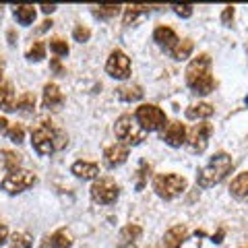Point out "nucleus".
<instances>
[{
  "label": "nucleus",
  "instance_id": "c9c22d12",
  "mask_svg": "<svg viewBox=\"0 0 248 248\" xmlns=\"http://www.w3.org/2000/svg\"><path fill=\"white\" fill-rule=\"evenodd\" d=\"M221 21H223V25H232V21H234V6H226L223 9Z\"/></svg>",
  "mask_w": 248,
  "mask_h": 248
},
{
  "label": "nucleus",
  "instance_id": "bb28decb",
  "mask_svg": "<svg viewBox=\"0 0 248 248\" xmlns=\"http://www.w3.org/2000/svg\"><path fill=\"white\" fill-rule=\"evenodd\" d=\"M147 11H151L149 4H130V6H126V11H124V25H130L133 21H137L139 15L147 13Z\"/></svg>",
  "mask_w": 248,
  "mask_h": 248
},
{
  "label": "nucleus",
  "instance_id": "1a4fd4ad",
  "mask_svg": "<svg viewBox=\"0 0 248 248\" xmlns=\"http://www.w3.org/2000/svg\"><path fill=\"white\" fill-rule=\"evenodd\" d=\"M106 73L112 79H128L130 77V58L122 50H114L110 54V58L106 62Z\"/></svg>",
  "mask_w": 248,
  "mask_h": 248
},
{
  "label": "nucleus",
  "instance_id": "a878e982",
  "mask_svg": "<svg viewBox=\"0 0 248 248\" xmlns=\"http://www.w3.org/2000/svg\"><path fill=\"white\" fill-rule=\"evenodd\" d=\"M15 110L23 114H31L35 110V95L33 93H21L19 99L15 102Z\"/></svg>",
  "mask_w": 248,
  "mask_h": 248
},
{
  "label": "nucleus",
  "instance_id": "412c9836",
  "mask_svg": "<svg viewBox=\"0 0 248 248\" xmlns=\"http://www.w3.org/2000/svg\"><path fill=\"white\" fill-rule=\"evenodd\" d=\"M143 236V228L137 226V223H128L120 230V240L122 244H135V240H139Z\"/></svg>",
  "mask_w": 248,
  "mask_h": 248
},
{
  "label": "nucleus",
  "instance_id": "a19ab883",
  "mask_svg": "<svg viewBox=\"0 0 248 248\" xmlns=\"http://www.w3.org/2000/svg\"><path fill=\"white\" fill-rule=\"evenodd\" d=\"M48 27H52V21H44L40 29H42V31H46V29H48Z\"/></svg>",
  "mask_w": 248,
  "mask_h": 248
},
{
  "label": "nucleus",
  "instance_id": "2f4dec72",
  "mask_svg": "<svg viewBox=\"0 0 248 248\" xmlns=\"http://www.w3.org/2000/svg\"><path fill=\"white\" fill-rule=\"evenodd\" d=\"M6 137L11 139L13 143H23V139H25V128L21 126V124H11L9 130H6Z\"/></svg>",
  "mask_w": 248,
  "mask_h": 248
},
{
  "label": "nucleus",
  "instance_id": "7ed1b4c3",
  "mask_svg": "<svg viewBox=\"0 0 248 248\" xmlns=\"http://www.w3.org/2000/svg\"><path fill=\"white\" fill-rule=\"evenodd\" d=\"M232 157L228 153H215L209 164L205 168L199 170V176H197V184L201 188H211V186L219 184L223 178H226L230 172H232Z\"/></svg>",
  "mask_w": 248,
  "mask_h": 248
},
{
  "label": "nucleus",
  "instance_id": "423d86ee",
  "mask_svg": "<svg viewBox=\"0 0 248 248\" xmlns=\"http://www.w3.org/2000/svg\"><path fill=\"white\" fill-rule=\"evenodd\" d=\"M135 120L139 122V126L143 130H147V133H151V130H161L168 124L166 112L153 104L139 106L137 112H135Z\"/></svg>",
  "mask_w": 248,
  "mask_h": 248
},
{
  "label": "nucleus",
  "instance_id": "f704fd0d",
  "mask_svg": "<svg viewBox=\"0 0 248 248\" xmlns=\"http://www.w3.org/2000/svg\"><path fill=\"white\" fill-rule=\"evenodd\" d=\"M151 174V166L149 164H141V170H139V182H137V188H143L145 186V180H147V176Z\"/></svg>",
  "mask_w": 248,
  "mask_h": 248
},
{
  "label": "nucleus",
  "instance_id": "ea45409f",
  "mask_svg": "<svg viewBox=\"0 0 248 248\" xmlns=\"http://www.w3.org/2000/svg\"><path fill=\"white\" fill-rule=\"evenodd\" d=\"M52 68H54V71H56L58 75L62 73V66H60V62H58V58H54V60H52Z\"/></svg>",
  "mask_w": 248,
  "mask_h": 248
},
{
  "label": "nucleus",
  "instance_id": "c756f323",
  "mask_svg": "<svg viewBox=\"0 0 248 248\" xmlns=\"http://www.w3.org/2000/svg\"><path fill=\"white\" fill-rule=\"evenodd\" d=\"M44 58H46V44H44V42H35V44L29 48V52H27V60L40 62V60H44Z\"/></svg>",
  "mask_w": 248,
  "mask_h": 248
},
{
  "label": "nucleus",
  "instance_id": "c85d7f7f",
  "mask_svg": "<svg viewBox=\"0 0 248 248\" xmlns=\"http://www.w3.org/2000/svg\"><path fill=\"white\" fill-rule=\"evenodd\" d=\"M120 9L122 6H118V4H102L93 13H95V17H99V19H110V17H116V15L120 13Z\"/></svg>",
  "mask_w": 248,
  "mask_h": 248
},
{
  "label": "nucleus",
  "instance_id": "393cba45",
  "mask_svg": "<svg viewBox=\"0 0 248 248\" xmlns=\"http://www.w3.org/2000/svg\"><path fill=\"white\" fill-rule=\"evenodd\" d=\"M21 155L19 153H15V151H9V149H4L2 151V166H4V170L9 174H13V172H19V168H21Z\"/></svg>",
  "mask_w": 248,
  "mask_h": 248
},
{
  "label": "nucleus",
  "instance_id": "f8f14e48",
  "mask_svg": "<svg viewBox=\"0 0 248 248\" xmlns=\"http://www.w3.org/2000/svg\"><path fill=\"white\" fill-rule=\"evenodd\" d=\"M153 42L159 46L161 50H166V52H172L176 48V44L180 42L178 40V35H176V31L172 27H168V25H161L153 31Z\"/></svg>",
  "mask_w": 248,
  "mask_h": 248
},
{
  "label": "nucleus",
  "instance_id": "79ce46f5",
  "mask_svg": "<svg viewBox=\"0 0 248 248\" xmlns=\"http://www.w3.org/2000/svg\"><path fill=\"white\" fill-rule=\"evenodd\" d=\"M2 73H4V62L0 60V79H2Z\"/></svg>",
  "mask_w": 248,
  "mask_h": 248
},
{
  "label": "nucleus",
  "instance_id": "f3484780",
  "mask_svg": "<svg viewBox=\"0 0 248 248\" xmlns=\"http://www.w3.org/2000/svg\"><path fill=\"white\" fill-rule=\"evenodd\" d=\"M230 192L238 201H248V172L238 174L230 184Z\"/></svg>",
  "mask_w": 248,
  "mask_h": 248
},
{
  "label": "nucleus",
  "instance_id": "58836bf2",
  "mask_svg": "<svg viewBox=\"0 0 248 248\" xmlns=\"http://www.w3.org/2000/svg\"><path fill=\"white\" fill-rule=\"evenodd\" d=\"M40 9H42L46 15H50V13H54V11H56V4H42Z\"/></svg>",
  "mask_w": 248,
  "mask_h": 248
},
{
  "label": "nucleus",
  "instance_id": "a211bd4d",
  "mask_svg": "<svg viewBox=\"0 0 248 248\" xmlns=\"http://www.w3.org/2000/svg\"><path fill=\"white\" fill-rule=\"evenodd\" d=\"M213 116V106L211 104H205V102H199V104H192L186 108V118L188 120H203Z\"/></svg>",
  "mask_w": 248,
  "mask_h": 248
},
{
  "label": "nucleus",
  "instance_id": "aec40b11",
  "mask_svg": "<svg viewBox=\"0 0 248 248\" xmlns=\"http://www.w3.org/2000/svg\"><path fill=\"white\" fill-rule=\"evenodd\" d=\"M116 91H118V97L122 102H137V99L143 97L141 85H122V87H118Z\"/></svg>",
  "mask_w": 248,
  "mask_h": 248
},
{
  "label": "nucleus",
  "instance_id": "dca6fc26",
  "mask_svg": "<svg viewBox=\"0 0 248 248\" xmlns=\"http://www.w3.org/2000/svg\"><path fill=\"white\" fill-rule=\"evenodd\" d=\"M71 170L77 178H83V180H93V178L99 176V166L93 164V161H75Z\"/></svg>",
  "mask_w": 248,
  "mask_h": 248
},
{
  "label": "nucleus",
  "instance_id": "f257e3e1",
  "mask_svg": "<svg viewBox=\"0 0 248 248\" xmlns=\"http://www.w3.org/2000/svg\"><path fill=\"white\" fill-rule=\"evenodd\" d=\"M186 85L197 95H209L215 89V79L211 75V58L209 54H199L186 66Z\"/></svg>",
  "mask_w": 248,
  "mask_h": 248
},
{
  "label": "nucleus",
  "instance_id": "9d476101",
  "mask_svg": "<svg viewBox=\"0 0 248 248\" xmlns=\"http://www.w3.org/2000/svg\"><path fill=\"white\" fill-rule=\"evenodd\" d=\"M213 135V126L209 122H201L195 124L190 128V133L186 135V143L195 153H203L207 149V143H209V137Z\"/></svg>",
  "mask_w": 248,
  "mask_h": 248
},
{
  "label": "nucleus",
  "instance_id": "ddd939ff",
  "mask_svg": "<svg viewBox=\"0 0 248 248\" xmlns=\"http://www.w3.org/2000/svg\"><path fill=\"white\" fill-rule=\"evenodd\" d=\"M128 159V147L122 143H114L104 151V161L108 168H118Z\"/></svg>",
  "mask_w": 248,
  "mask_h": 248
},
{
  "label": "nucleus",
  "instance_id": "37998d69",
  "mask_svg": "<svg viewBox=\"0 0 248 248\" xmlns=\"http://www.w3.org/2000/svg\"><path fill=\"white\" fill-rule=\"evenodd\" d=\"M118 248H137V246L135 244H120Z\"/></svg>",
  "mask_w": 248,
  "mask_h": 248
},
{
  "label": "nucleus",
  "instance_id": "72a5a7b5",
  "mask_svg": "<svg viewBox=\"0 0 248 248\" xmlns=\"http://www.w3.org/2000/svg\"><path fill=\"white\" fill-rule=\"evenodd\" d=\"M73 37H75V40L77 42H87L89 40V37H91V31L87 29V27H83V25H77L75 27V31H73Z\"/></svg>",
  "mask_w": 248,
  "mask_h": 248
},
{
  "label": "nucleus",
  "instance_id": "5701e85b",
  "mask_svg": "<svg viewBox=\"0 0 248 248\" xmlns=\"http://www.w3.org/2000/svg\"><path fill=\"white\" fill-rule=\"evenodd\" d=\"M192 50H195V44H192V40H180L176 44V48L170 52V56H172L174 60H186L192 54Z\"/></svg>",
  "mask_w": 248,
  "mask_h": 248
},
{
  "label": "nucleus",
  "instance_id": "4c0bfd02",
  "mask_svg": "<svg viewBox=\"0 0 248 248\" xmlns=\"http://www.w3.org/2000/svg\"><path fill=\"white\" fill-rule=\"evenodd\" d=\"M9 126H11V124H9V120H6L4 116H0V133H2V135H6V130H9Z\"/></svg>",
  "mask_w": 248,
  "mask_h": 248
},
{
  "label": "nucleus",
  "instance_id": "39448f33",
  "mask_svg": "<svg viewBox=\"0 0 248 248\" xmlns=\"http://www.w3.org/2000/svg\"><path fill=\"white\" fill-rule=\"evenodd\" d=\"M153 190L164 201H172L186 190V178L178 174H157L153 178Z\"/></svg>",
  "mask_w": 248,
  "mask_h": 248
},
{
  "label": "nucleus",
  "instance_id": "4468645a",
  "mask_svg": "<svg viewBox=\"0 0 248 248\" xmlns=\"http://www.w3.org/2000/svg\"><path fill=\"white\" fill-rule=\"evenodd\" d=\"M42 104L46 110H58V108L64 106V95H62V91L56 83H48L44 87V99Z\"/></svg>",
  "mask_w": 248,
  "mask_h": 248
},
{
  "label": "nucleus",
  "instance_id": "4be33fe9",
  "mask_svg": "<svg viewBox=\"0 0 248 248\" xmlns=\"http://www.w3.org/2000/svg\"><path fill=\"white\" fill-rule=\"evenodd\" d=\"M15 19H17L21 25H31L35 21V9L29 4H19L15 6Z\"/></svg>",
  "mask_w": 248,
  "mask_h": 248
},
{
  "label": "nucleus",
  "instance_id": "cd10ccee",
  "mask_svg": "<svg viewBox=\"0 0 248 248\" xmlns=\"http://www.w3.org/2000/svg\"><path fill=\"white\" fill-rule=\"evenodd\" d=\"M9 242H11V248H31L33 246V240H31V236L25 234V232H15Z\"/></svg>",
  "mask_w": 248,
  "mask_h": 248
},
{
  "label": "nucleus",
  "instance_id": "20e7f679",
  "mask_svg": "<svg viewBox=\"0 0 248 248\" xmlns=\"http://www.w3.org/2000/svg\"><path fill=\"white\" fill-rule=\"evenodd\" d=\"M114 133H116V137H118V141L122 145H126V147L128 145H139L147 139V130H143L141 126H139L135 116H130V114H122L120 118L116 120Z\"/></svg>",
  "mask_w": 248,
  "mask_h": 248
},
{
  "label": "nucleus",
  "instance_id": "2eb2a0df",
  "mask_svg": "<svg viewBox=\"0 0 248 248\" xmlns=\"http://www.w3.org/2000/svg\"><path fill=\"white\" fill-rule=\"evenodd\" d=\"M188 236V230L182 223H178V226L170 228L166 234H164V240H161V248H180L182 242Z\"/></svg>",
  "mask_w": 248,
  "mask_h": 248
},
{
  "label": "nucleus",
  "instance_id": "6e6552de",
  "mask_svg": "<svg viewBox=\"0 0 248 248\" xmlns=\"http://www.w3.org/2000/svg\"><path fill=\"white\" fill-rule=\"evenodd\" d=\"M35 182V174L27 172V170H19V172H13L2 180V190H6L9 195H19V192L31 188Z\"/></svg>",
  "mask_w": 248,
  "mask_h": 248
},
{
  "label": "nucleus",
  "instance_id": "7c9ffc66",
  "mask_svg": "<svg viewBox=\"0 0 248 248\" xmlns=\"http://www.w3.org/2000/svg\"><path fill=\"white\" fill-rule=\"evenodd\" d=\"M50 50L54 52L56 58H62L68 54V44L64 40H60V37H54V40H50Z\"/></svg>",
  "mask_w": 248,
  "mask_h": 248
},
{
  "label": "nucleus",
  "instance_id": "f03ea898",
  "mask_svg": "<svg viewBox=\"0 0 248 248\" xmlns=\"http://www.w3.org/2000/svg\"><path fill=\"white\" fill-rule=\"evenodd\" d=\"M31 145L40 155H50L66 145V135L52 122H42L35 128H31Z\"/></svg>",
  "mask_w": 248,
  "mask_h": 248
},
{
  "label": "nucleus",
  "instance_id": "9b49d317",
  "mask_svg": "<svg viewBox=\"0 0 248 248\" xmlns=\"http://www.w3.org/2000/svg\"><path fill=\"white\" fill-rule=\"evenodd\" d=\"M161 141L170 147H182L186 143V126L182 122H170L161 128Z\"/></svg>",
  "mask_w": 248,
  "mask_h": 248
},
{
  "label": "nucleus",
  "instance_id": "6ab92c4d",
  "mask_svg": "<svg viewBox=\"0 0 248 248\" xmlns=\"http://www.w3.org/2000/svg\"><path fill=\"white\" fill-rule=\"evenodd\" d=\"M0 110H15V89L11 83H0Z\"/></svg>",
  "mask_w": 248,
  "mask_h": 248
},
{
  "label": "nucleus",
  "instance_id": "0eeeda50",
  "mask_svg": "<svg viewBox=\"0 0 248 248\" xmlns=\"http://www.w3.org/2000/svg\"><path fill=\"white\" fill-rule=\"evenodd\" d=\"M118 195H120L118 184H116L112 178H108V176L99 178V180H95L93 186H91V199L95 201V203H99V205L114 203V201L118 199Z\"/></svg>",
  "mask_w": 248,
  "mask_h": 248
},
{
  "label": "nucleus",
  "instance_id": "b1692460",
  "mask_svg": "<svg viewBox=\"0 0 248 248\" xmlns=\"http://www.w3.org/2000/svg\"><path fill=\"white\" fill-rule=\"evenodd\" d=\"M48 240L52 248H73V236L66 230H56Z\"/></svg>",
  "mask_w": 248,
  "mask_h": 248
},
{
  "label": "nucleus",
  "instance_id": "473e14b6",
  "mask_svg": "<svg viewBox=\"0 0 248 248\" xmlns=\"http://www.w3.org/2000/svg\"><path fill=\"white\" fill-rule=\"evenodd\" d=\"M174 13L178 15V17H182V19H188V17H192V13H195V6L192 4H176Z\"/></svg>",
  "mask_w": 248,
  "mask_h": 248
},
{
  "label": "nucleus",
  "instance_id": "e433bc0d",
  "mask_svg": "<svg viewBox=\"0 0 248 248\" xmlns=\"http://www.w3.org/2000/svg\"><path fill=\"white\" fill-rule=\"evenodd\" d=\"M6 240H9V228H6V226H0V246H2Z\"/></svg>",
  "mask_w": 248,
  "mask_h": 248
}]
</instances>
